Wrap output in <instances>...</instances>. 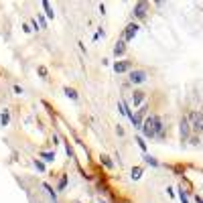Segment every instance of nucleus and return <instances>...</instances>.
I'll list each match as a JSON object with an SVG mask.
<instances>
[{
    "instance_id": "nucleus-1",
    "label": "nucleus",
    "mask_w": 203,
    "mask_h": 203,
    "mask_svg": "<svg viewBox=\"0 0 203 203\" xmlns=\"http://www.w3.org/2000/svg\"><path fill=\"white\" fill-rule=\"evenodd\" d=\"M157 116H148V118L142 122V134L146 138H157V122H154Z\"/></svg>"
},
{
    "instance_id": "nucleus-2",
    "label": "nucleus",
    "mask_w": 203,
    "mask_h": 203,
    "mask_svg": "<svg viewBox=\"0 0 203 203\" xmlns=\"http://www.w3.org/2000/svg\"><path fill=\"white\" fill-rule=\"evenodd\" d=\"M187 120H189V126H191L193 132H201L203 134V114L201 112H191Z\"/></svg>"
},
{
    "instance_id": "nucleus-3",
    "label": "nucleus",
    "mask_w": 203,
    "mask_h": 203,
    "mask_svg": "<svg viewBox=\"0 0 203 203\" xmlns=\"http://www.w3.org/2000/svg\"><path fill=\"white\" fill-rule=\"evenodd\" d=\"M146 71L144 69H132L130 73H128V81H130V83H134V85H138V83H144L146 81Z\"/></svg>"
},
{
    "instance_id": "nucleus-4",
    "label": "nucleus",
    "mask_w": 203,
    "mask_h": 203,
    "mask_svg": "<svg viewBox=\"0 0 203 203\" xmlns=\"http://www.w3.org/2000/svg\"><path fill=\"white\" fill-rule=\"evenodd\" d=\"M136 33H138V24H136V23H130V24L126 27V31H124V35H122V41H124V43L132 41V39L136 37Z\"/></svg>"
},
{
    "instance_id": "nucleus-5",
    "label": "nucleus",
    "mask_w": 203,
    "mask_h": 203,
    "mask_svg": "<svg viewBox=\"0 0 203 203\" xmlns=\"http://www.w3.org/2000/svg\"><path fill=\"white\" fill-rule=\"evenodd\" d=\"M179 130H181V138H183V140H187V138H189V134H191V126H189V120L187 118H185V116H183V118H181V124H179Z\"/></svg>"
},
{
    "instance_id": "nucleus-6",
    "label": "nucleus",
    "mask_w": 203,
    "mask_h": 203,
    "mask_svg": "<svg viewBox=\"0 0 203 203\" xmlns=\"http://www.w3.org/2000/svg\"><path fill=\"white\" fill-rule=\"evenodd\" d=\"M146 8H148V4H146V2H138L134 6V10H132V14H134L136 19H144V16H146Z\"/></svg>"
},
{
    "instance_id": "nucleus-7",
    "label": "nucleus",
    "mask_w": 203,
    "mask_h": 203,
    "mask_svg": "<svg viewBox=\"0 0 203 203\" xmlns=\"http://www.w3.org/2000/svg\"><path fill=\"white\" fill-rule=\"evenodd\" d=\"M114 71L116 73H126V71H132V61H118L114 65Z\"/></svg>"
},
{
    "instance_id": "nucleus-8",
    "label": "nucleus",
    "mask_w": 203,
    "mask_h": 203,
    "mask_svg": "<svg viewBox=\"0 0 203 203\" xmlns=\"http://www.w3.org/2000/svg\"><path fill=\"white\" fill-rule=\"evenodd\" d=\"M144 98H146V93H144V92H140V89H136V92L132 93V106L138 108L142 102H144Z\"/></svg>"
},
{
    "instance_id": "nucleus-9",
    "label": "nucleus",
    "mask_w": 203,
    "mask_h": 203,
    "mask_svg": "<svg viewBox=\"0 0 203 203\" xmlns=\"http://www.w3.org/2000/svg\"><path fill=\"white\" fill-rule=\"evenodd\" d=\"M124 51H126V43L118 41V43H116V47H114V55H116V57H120V55H124Z\"/></svg>"
},
{
    "instance_id": "nucleus-10",
    "label": "nucleus",
    "mask_w": 203,
    "mask_h": 203,
    "mask_svg": "<svg viewBox=\"0 0 203 203\" xmlns=\"http://www.w3.org/2000/svg\"><path fill=\"white\" fill-rule=\"evenodd\" d=\"M43 8H45V12H47V16H49V19H53V16H55L53 8H51V4L47 2V0H45V2H43Z\"/></svg>"
},
{
    "instance_id": "nucleus-11",
    "label": "nucleus",
    "mask_w": 203,
    "mask_h": 203,
    "mask_svg": "<svg viewBox=\"0 0 203 203\" xmlns=\"http://www.w3.org/2000/svg\"><path fill=\"white\" fill-rule=\"evenodd\" d=\"M65 96L71 98V100H77V92H75L73 88H65Z\"/></svg>"
},
{
    "instance_id": "nucleus-12",
    "label": "nucleus",
    "mask_w": 203,
    "mask_h": 203,
    "mask_svg": "<svg viewBox=\"0 0 203 203\" xmlns=\"http://www.w3.org/2000/svg\"><path fill=\"white\" fill-rule=\"evenodd\" d=\"M41 158H45L47 163H51V161H55V152H41Z\"/></svg>"
},
{
    "instance_id": "nucleus-13",
    "label": "nucleus",
    "mask_w": 203,
    "mask_h": 203,
    "mask_svg": "<svg viewBox=\"0 0 203 203\" xmlns=\"http://www.w3.org/2000/svg\"><path fill=\"white\" fill-rule=\"evenodd\" d=\"M140 177H142V169H140V167H134V169H132V179H140Z\"/></svg>"
},
{
    "instance_id": "nucleus-14",
    "label": "nucleus",
    "mask_w": 203,
    "mask_h": 203,
    "mask_svg": "<svg viewBox=\"0 0 203 203\" xmlns=\"http://www.w3.org/2000/svg\"><path fill=\"white\" fill-rule=\"evenodd\" d=\"M144 161L148 163V165H152V167H158V161H157V158H152L150 154H146V157H144Z\"/></svg>"
},
{
    "instance_id": "nucleus-15",
    "label": "nucleus",
    "mask_w": 203,
    "mask_h": 203,
    "mask_svg": "<svg viewBox=\"0 0 203 203\" xmlns=\"http://www.w3.org/2000/svg\"><path fill=\"white\" fill-rule=\"evenodd\" d=\"M43 187H45V191H49V195L53 197V201H57V195H55V191H53V189L49 187V185H43Z\"/></svg>"
},
{
    "instance_id": "nucleus-16",
    "label": "nucleus",
    "mask_w": 203,
    "mask_h": 203,
    "mask_svg": "<svg viewBox=\"0 0 203 203\" xmlns=\"http://www.w3.org/2000/svg\"><path fill=\"white\" fill-rule=\"evenodd\" d=\"M102 163H104V165H106V167H112V161H110V157H106V154H102Z\"/></svg>"
},
{
    "instance_id": "nucleus-17",
    "label": "nucleus",
    "mask_w": 203,
    "mask_h": 203,
    "mask_svg": "<svg viewBox=\"0 0 203 203\" xmlns=\"http://www.w3.org/2000/svg\"><path fill=\"white\" fill-rule=\"evenodd\" d=\"M179 199H181V203H189V201H187V195H185L183 189H179Z\"/></svg>"
},
{
    "instance_id": "nucleus-18",
    "label": "nucleus",
    "mask_w": 203,
    "mask_h": 203,
    "mask_svg": "<svg viewBox=\"0 0 203 203\" xmlns=\"http://www.w3.org/2000/svg\"><path fill=\"white\" fill-rule=\"evenodd\" d=\"M35 167H37V169H39V171H45V165H43V163H41V161H35Z\"/></svg>"
},
{
    "instance_id": "nucleus-19",
    "label": "nucleus",
    "mask_w": 203,
    "mask_h": 203,
    "mask_svg": "<svg viewBox=\"0 0 203 203\" xmlns=\"http://www.w3.org/2000/svg\"><path fill=\"white\" fill-rule=\"evenodd\" d=\"M136 142H138V146H140L142 150H146V142H142V138H136Z\"/></svg>"
},
{
    "instance_id": "nucleus-20",
    "label": "nucleus",
    "mask_w": 203,
    "mask_h": 203,
    "mask_svg": "<svg viewBox=\"0 0 203 203\" xmlns=\"http://www.w3.org/2000/svg\"><path fill=\"white\" fill-rule=\"evenodd\" d=\"M39 73H41L43 77H47V69H45V67H39Z\"/></svg>"
},
{
    "instance_id": "nucleus-21",
    "label": "nucleus",
    "mask_w": 203,
    "mask_h": 203,
    "mask_svg": "<svg viewBox=\"0 0 203 203\" xmlns=\"http://www.w3.org/2000/svg\"><path fill=\"white\" fill-rule=\"evenodd\" d=\"M195 201H197V203H203V199H201V197H199V195H197V197H195Z\"/></svg>"
}]
</instances>
